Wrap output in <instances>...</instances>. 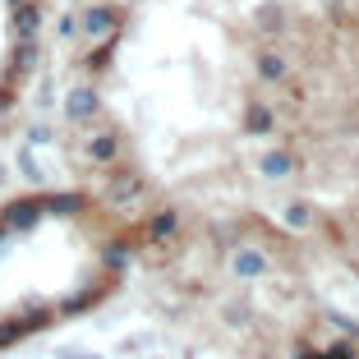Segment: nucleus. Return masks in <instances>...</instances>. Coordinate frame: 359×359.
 Segmentation results:
<instances>
[{
	"mask_svg": "<svg viewBox=\"0 0 359 359\" xmlns=\"http://www.w3.org/2000/svg\"><path fill=\"white\" fill-rule=\"evenodd\" d=\"M37 217H42V203H37V198H19V203L5 208L0 226H10V231H28V226H37Z\"/></svg>",
	"mask_w": 359,
	"mask_h": 359,
	"instance_id": "obj_2",
	"label": "nucleus"
},
{
	"mask_svg": "<svg viewBox=\"0 0 359 359\" xmlns=\"http://www.w3.org/2000/svg\"><path fill=\"white\" fill-rule=\"evenodd\" d=\"M263 170L267 175H285V170H290V157H285V152H272V157L263 161Z\"/></svg>",
	"mask_w": 359,
	"mask_h": 359,
	"instance_id": "obj_7",
	"label": "nucleus"
},
{
	"mask_svg": "<svg viewBox=\"0 0 359 359\" xmlns=\"http://www.w3.org/2000/svg\"><path fill=\"white\" fill-rule=\"evenodd\" d=\"M5 106H10V102H5V97H0V116H5Z\"/></svg>",
	"mask_w": 359,
	"mask_h": 359,
	"instance_id": "obj_12",
	"label": "nucleus"
},
{
	"mask_svg": "<svg viewBox=\"0 0 359 359\" xmlns=\"http://www.w3.org/2000/svg\"><path fill=\"white\" fill-rule=\"evenodd\" d=\"M249 129H254V134H263V129H272V116H267L263 106H254V111H249Z\"/></svg>",
	"mask_w": 359,
	"mask_h": 359,
	"instance_id": "obj_8",
	"label": "nucleus"
},
{
	"mask_svg": "<svg viewBox=\"0 0 359 359\" xmlns=\"http://www.w3.org/2000/svg\"><path fill=\"white\" fill-rule=\"evenodd\" d=\"M263 74H267V79H281V74H285V65L276 60V55H263Z\"/></svg>",
	"mask_w": 359,
	"mask_h": 359,
	"instance_id": "obj_10",
	"label": "nucleus"
},
{
	"mask_svg": "<svg viewBox=\"0 0 359 359\" xmlns=\"http://www.w3.org/2000/svg\"><path fill=\"white\" fill-rule=\"evenodd\" d=\"M14 5H19V0H14Z\"/></svg>",
	"mask_w": 359,
	"mask_h": 359,
	"instance_id": "obj_13",
	"label": "nucleus"
},
{
	"mask_svg": "<svg viewBox=\"0 0 359 359\" xmlns=\"http://www.w3.org/2000/svg\"><path fill=\"white\" fill-rule=\"evenodd\" d=\"M88 157L93 161H116V134H97L88 143Z\"/></svg>",
	"mask_w": 359,
	"mask_h": 359,
	"instance_id": "obj_5",
	"label": "nucleus"
},
{
	"mask_svg": "<svg viewBox=\"0 0 359 359\" xmlns=\"http://www.w3.org/2000/svg\"><path fill=\"white\" fill-rule=\"evenodd\" d=\"M37 28H42V5L37 0H19V10H14V37L19 42H37Z\"/></svg>",
	"mask_w": 359,
	"mask_h": 359,
	"instance_id": "obj_1",
	"label": "nucleus"
},
{
	"mask_svg": "<svg viewBox=\"0 0 359 359\" xmlns=\"http://www.w3.org/2000/svg\"><path fill=\"white\" fill-rule=\"evenodd\" d=\"M170 231H175V217H170V212H166V217H157V222H152V240H166Z\"/></svg>",
	"mask_w": 359,
	"mask_h": 359,
	"instance_id": "obj_9",
	"label": "nucleus"
},
{
	"mask_svg": "<svg viewBox=\"0 0 359 359\" xmlns=\"http://www.w3.org/2000/svg\"><path fill=\"white\" fill-rule=\"evenodd\" d=\"M235 272H240V276H258V272H263V254H258V249L235 254Z\"/></svg>",
	"mask_w": 359,
	"mask_h": 359,
	"instance_id": "obj_6",
	"label": "nucleus"
},
{
	"mask_svg": "<svg viewBox=\"0 0 359 359\" xmlns=\"http://www.w3.org/2000/svg\"><path fill=\"white\" fill-rule=\"evenodd\" d=\"M46 208H51V212H74V208H79V198H69V194H60V198H51Z\"/></svg>",
	"mask_w": 359,
	"mask_h": 359,
	"instance_id": "obj_11",
	"label": "nucleus"
},
{
	"mask_svg": "<svg viewBox=\"0 0 359 359\" xmlns=\"http://www.w3.org/2000/svg\"><path fill=\"white\" fill-rule=\"evenodd\" d=\"M65 111H69V120H88L97 111V93L93 88H74V93L65 97Z\"/></svg>",
	"mask_w": 359,
	"mask_h": 359,
	"instance_id": "obj_4",
	"label": "nucleus"
},
{
	"mask_svg": "<svg viewBox=\"0 0 359 359\" xmlns=\"http://www.w3.org/2000/svg\"><path fill=\"white\" fill-rule=\"evenodd\" d=\"M83 32L97 37V42H111V37H116V14L106 10V5H93V10L83 14Z\"/></svg>",
	"mask_w": 359,
	"mask_h": 359,
	"instance_id": "obj_3",
	"label": "nucleus"
}]
</instances>
